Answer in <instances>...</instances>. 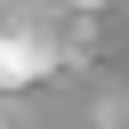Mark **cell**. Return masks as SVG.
<instances>
[]
</instances>
